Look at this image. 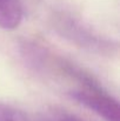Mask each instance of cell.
<instances>
[{
  "instance_id": "obj_1",
  "label": "cell",
  "mask_w": 120,
  "mask_h": 121,
  "mask_svg": "<svg viewBox=\"0 0 120 121\" xmlns=\"http://www.w3.org/2000/svg\"><path fill=\"white\" fill-rule=\"evenodd\" d=\"M21 52L38 73L65 85V92L72 100L105 121L120 120L117 98L88 71L34 42L24 43Z\"/></svg>"
},
{
  "instance_id": "obj_2",
  "label": "cell",
  "mask_w": 120,
  "mask_h": 121,
  "mask_svg": "<svg viewBox=\"0 0 120 121\" xmlns=\"http://www.w3.org/2000/svg\"><path fill=\"white\" fill-rule=\"evenodd\" d=\"M57 32L81 48L101 55H112L117 51V42L104 37L88 25L67 13H58L53 18Z\"/></svg>"
},
{
  "instance_id": "obj_3",
  "label": "cell",
  "mask_w": 120,
  "mask_h": 121,
  "mask_svg": "<svg viewBox=\"0 0 120 121\" xmlns=\"http://www.w3.org/2000/svg\"><path fill=\"white\" fill-rule=\"evenodd\" d=\"M24 20L22 0H0V28L12 31Z\"/></svg>"
},
{
  "instance_id": "obj_4",
  "label": "cell",
  "mask_w": 120,
  "mask_h": 121,
  "mask_svg": "<svg viewBox=\"0 0 120 121\" xmlns=\"http://www.w3.org/2000/svg\"><path fill=\"white\" fill-rule=\"evenodd\" d=\"M0 121H36L22 109L0 102Z\"/></svg>"
},
{
  "instance_id": "obj_5",
  "label": "cell",
  "mask_w": 120,
  "mask_h": 121,
  "mask_svg": "<svg viewBox=\"0 0 120 121\" xmlns=\"http://www.w3.org/2000/svg\"><path fill=\"white\" fill-rule=\"evenodd\" d=\"M40 121H86V120L79 118L76 114L68 113L66 111L51 109L46 114H44V117L41 118Z\"/></svg>"
}]
</instances>
